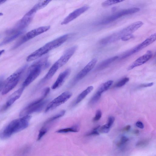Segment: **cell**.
Listing matches in <instances>:
<instances>
[{"instance_id": "obj_13", "label": "cell", "mask_w": 156, "mask_h": 156, "mask_svg": "<svg viewBox=\"0 0 156 156\" xmlns=\"http://www.w3.org/2000/svg\"><path fill=\"white\" fill-rule=\"evenodd\" d=\"M89 8L87 6H84L75 10L63 20L61 24L66 25L68 24L87 11Z\"/></svg>"}, {"instance_id": "obj_38", "label": "cell", "mask_w": 156, "mask_h": 156, "mask_svg": "<svg viewBox=\"0 0 156 156\" xmlns=\"http://www.w3.org/2000/svg\"><path fill=\"white\" fill-rule=\"evenodd\" d=\"M131 128V126L130 125H128L124 127L122 130V131L124 132H128L129 131Z\"/></svg>"}, {"instance_id": "obj_26", "label": "cell", "mask_w": 156, "mask_h": 156, "mask_svg": "<svg viewBox=\"0 0 156 156\" xmlns=\"http://www.w3.org/2000/svg\"><path fill=\"white\" fill-rule=\"evenodd\" d=\"M101 96L96 93L91 98L89 104L92 105L97 103L100 99Z\"/></svg>"}, {"instance_id": "obj_10", "label": "cell", "mask_w": 156, "mask_h": 156, "mask_svg": "<svg viewBox=\"0 0 156 156\" xmlns=\"http://www.w3.org/2000/svg\"><path fill=\"white\" fill-rule=\"evenodd\" d=\"M33 16L24 15L12 28L6 31V33L11 35L23 30L29 25L31 21Z\"/></svg>"}, {"instance_id": "obj_16", "label": "cell", "mask_w": 156, "mask_h": 156, "mask_svg": "<svg viewBox=\"0 0 156 156\" xmlns=\"http://www.w3.org/2000/svg\"><path fill=\"white\" fill-rule=\"evenodd\" d=\"M24 88L22 87L13 93L9 96L5 104L2 108V110H6L18 99L22 95Z\"/></svg>"}, {"instance_id": "obj_19", "label": "cell", "mask_w": 156, "mask_h": 156, "mask_svg": "<svg viewBox=\"0 0 156 156\" xmlns=\"http://www.w3.org/2000/svg\"><path fill=\"white\" fill-rule=\"evenodd\" d=\"M93 89V87L92 86L88 87L78 96L73 103V105H76L80 103L92 90Z\"/></svg>"}, {"instance_id": "obj_4", "label": "cell", "mask_w": 156, "mask_h": 156, "mask_svg": "<svg viewBox=\"0 0 156 156\" xmlns=\"http://www.w3.org/2000/svg\"><path fill=\"white\" fill-rule=\"evenodd\" d=\"M143 24V22L141 21L133 23L120 31L102 39L100 41L99 43L103 45L107 44L121 39L125 36L132 34Z\"/></svg>"}, {"instance_id": "obj_40", "label": "cell", "mask_w": 156, "mask_h": 156, "mask_svg": "<svg viewBox=\"0 0 156 156\" xmlns=\"http://www.w3.org/2000/svg\"><path fill=\"white\" fill-rule=\"evenodd\" d=\"M3 79H4V78H3V76H1L0 77V86L2 84V82H3Z\"/></svg>"}, {"instance_id": "obj_14", "label": "cell", "mask_w": 156, "mask_h": 156, "mask_svg": "<svg viewBox=\"0 0 156 156\" xmlns=\"http://www.w3.org/2000/svg\"><path fill=\"white\" fill-rule=\"evenodd\" d=\"M77 46H74L67 49L56 62L59 68L64 65L69 60L77 50Z\"/></svg>"}, {"instance_id": "obj_43", "label": "cell", "mask_w": 156, "mask_h": 156, "mask_svg": "<svg viewBox=\"0 0 156 156\" xmlns=\"http://www.w3.org/2000/svg\"><path fill=\"white\" fill-rule=\"evenodd\" d=\"M3 15V13L1 12H0V16H2Z\"/></svg>"}, {"instance_id": "obj_36", "label": "cell", "mask_w": 156, "mask_h": 156, "mask_svg": "<svg viewBox=\"0 0 156 156\" xmlns=\"http://www.w3.org/2000/svg\"><path fill=\"white\" fill-rule=\"evenodd\" d=\"M133 37L132 34L125 36L122 37L121 39L124 41H127L129 39L132 38Z\"/></svg>"}, {"instance_id": "obj_11", "label": "cell", "mask_w": 156, "mask_h": 156, "mask_svg": "<svg viewBox=\"0 0 156 156\" xmlns=\"http://www.w3.org/2000/svg\"><path fill=\"white\" fill-rule=\"evenodd\" d=\"M97 61L96 58L92 59L76 74L71 82L70 85L73 86L83 79L94 68Z\"/></svg>"}, {"instance_id": "obj_28", "label": "cell", "mask_w": 156, "mask_h": 156, "mask_svg": "<svg viewBox=\"0 0 156 156\" xmlns=\"http://www.w3.org/2000/svg\"><path fill=\"white\" fill-rule=\"evenodd\" d=\"M48 130L47 128L44 126L40 130L37 140L39 141L42 137L46 134Z\"/></svg>"}, {"instance_id": "obj_32", "label": "cell", "mask_w": 156, "mask_h": 156, "mask_svg": "<svg viewBox=\"0 0 156 156\" xmlns=\"http://www.w3.org/2000/svg\"><path fill=\"white\" fill-rule=\"evenodd\" d=\"M102 115V113L101 111L98 110L97 111L95 116L93 120L94 122L98 121L101 118Z\"/></svg>"}, {"instance_id": "obj_31", "label": "cell", "mask_w": 156, "mask_h": 156, "mask_svg": "<svg viewBox=\"0 0 156 156\" xmlns=\"http://www.w3.org/2000/svg\"><path fill=\"white\" fill-rule=\"evenodd\" d=\"M110 128L106 124L101 127H100L98 129V131L101 133H107L109 132Z\"/></svg>"}, {"instance_id": "obj_39", "label": "cell", "mask_w": 156, "mask_h": 156, "mask_svg": "<svg viewBox=\"0 0 156 156\" xmlns=\"http://www.w3.org/2000/svg\"><path fill=\"white\" fill-rule=\"evenodd\" d=\"M133 133L134 134H137L139 133V131L138 129H136L133 131Z\"/></svg>"}, {"instance_id": "obj_18", "label": "cell", "mask_w": 156, "mask_h": 156, "mask_svg": "<svg viewBox=\"0 0 156 156\" xmlns=\"http://www.w3.org/2000/svg\"><path fill=\"white\" fill-rule=\"evenodd\" d=\"M59 68L57 62H55L51 67L48 72L41 80V83H42L51 79Z\"/></svg>"}, {"instance_id": "obj_7", "label": "cell", "mask_w": 156, "mask_h": 156, "mask_svg": "<svg viewBox=\"0 0 156 156\" xmlns=\"http://www.w3.org/2000/svg\"><path fill=\"white\" fill-rule=\"evenodd\" d=\"M50 26H44L39 27L28 32L23 36L13 46V49L18 48L23 43L34 37L48 30Z\"/></svg>"}, {"instance_id": "obj_41", "label": "cell", "mask_w": 156, "mask_h": 156, "mask_svg": "<svg viewBox=\"0 0 156 156\" xmlns=\"http://www.w3.org/2000/svg\"><path fill=\"white\" fill-rule=\"evenodd\" d=\"M5 52V50H0V56L3 54L4 52Z\"/></svg>"}, {"instance_id": "obj_12", "label": "cell", "mask_w": 156, "mask_h": 156, "mask_svg": "<svg viewBox=\"0 0 156 156\" xmlns=\"http://www.w3.org/2000/svg\"><path fill=\"white\" fill-rule=\"evenodd\" d=\"M156 39V34H153L147 38L141 43L133 48L127 51L129 56L144 48L154 42Z\"/></svg>"}, {"instance_id": "obj_5", "label": "cell", "mask_w": 156, "mask_h": 156, "mask_svg": "<svg viewBox=\"0 0 156 156\" xmlns=\"http://www.w3.org/2000/svg\"><path fill=\"white\" fill-rule=\"evenodd\" d=\"M46 97L42 94L39 98L29 104L20 112V116L22 117L41 111L48 101V100L44 99Z\"/></svg>"}, {"instance_id": "obj_8", "label": "cell", "mask_w": 156, "mask_h": 156, "mask_svg": "<svg viewBox=\"0 0 156 156\" xmlns=\"http://www.w3.org/2000/svg\"><path fill=\"white\" fill-rule=\"evenodd\" d=\"M140 10V9L139 8L137 7H133L122 9L102 20L99 22L98 24L101 25L108 24L121 17L136 13Z\"/></svg>"}, {"instance_id": "obj_35", "label": "cell", "mask_w": 156, "mask_h": 156, "mask_svg": "<svg viewBox=\"0 0 156 156\" xmlns=\"http://www.w3.org/2000/svg\"><path fill=\"white\" fill-rule=\"evenodd\" d=\"M154 84L153 83H147L142 84L140 85L139 86V87H151Z\"/></svg>"}, {"instance_id": "obj_29", "label": "cell", "mask_w": 156, "mask_h": 156, "mask_svg": "<svg viewBox=\"0 0 156 156\" xmlns=\"http://www.w3.org/2000/svg\"><path fill=\"white\" fill-rule=\"evenodd\" d=\"M149 144V140L144 139L138 142L136 144V146L138 147H144L147 146Z\"/></svg>"}, {"instance_id": "obj_17", "label": "cell", "mask_w": 156, "mask_h": 156, "mask_svg": "<svg viewBox=\"0 0 156 156\" xmlns=\"http://www.w3.org/2000/svg\"><path fill=\"white\" fill-rule=\"evenodd\" d=\"M71 70L67 69L61 73L59 75L56 80L51 87L52 89H55L61 86L70 75Z\"/></svg>"}, {"instance_id": "obj_23", "label": "cell", "mask_w": 156, "mask_h": 156, "mask_svg": "<svg viewBox=\"0 0 156 156\" xmlns=\"http://www.w3.org/2000/svg\"><path fill=\"white\" fill-rule=\"evenodd\" d=\"M66 111L62 110L53 116L48 119L44 123V126L50 123L59 118L63 116L65 113Z\"/></svg>"}, {"instance_id": "obj_1", "label": "cell", "mask_w": 156, "mask_h": 156, "mask_svg": "<svg viewBox=\"0 0 156 156\" xmlns=\"http://www.w3.org/2000/svg\"><path fill=\"white\" fill-rule=\"evenodd\" d=\"M31 118V115H28L12 120L2 131L0 137L2 139L8 138L14 133L26 128Z\"/></svg>"}, {"instance_id": "obj_30", "label": "cell", "mask_w": 156, "mask_h": 156, "mask_svg": "<svg viewBox=\"0 0 156 156\" xmlns=\"http://www.w3.org/2000/svg\"><path fill=\"white\" fill-rule=\"evenodd\" d=\"M128 140V138L126 136H121L120 140L117 143L116 145L118 147H120L126 143Z\"/></svg>"}, {"instance_id": "obj_33", "label": "cell", "mask_w": 156, "mask_h": 156, "mask_svg": "<svg viewBox=\"0 0 156 156\" xmlns=\"http://www.w3.org/2000/svg\"><path fill=\"white\" fill-rule=\"evenodd\" d=\"M115 120V118L113 116H109L108 118V122L106 124L111 127L114 123Z\"/></svg>"}, {"instance_id": "obj_20", "label": "cell", "mask_w": 156, "mask_h": 156, "mask_svg": "<svg viewBox=\"0 0 156 156\" xmlns=\"http://www.w3.org/2000/svg\"><path fill=\"white\" fill-rule=\"evenodd\" d=\"M118 58L119 56H114L103 61L100 63L97 66L96 69L98 70H100L105 69L110 64Z\"/></svg>"}, {"instance_id": "obj_22", "label": "cell", "mask_w": 156, "mask_h": 156, "mask_svg": "<svg viewBox=\"0 0 156 156\" xmlns=\"http://www.w3.org/2000/svg\"><path fill=\"white\" fill-rule=\"evenodd\" d=\"M23 31H20L10 35V36L6 37L0 44V46L7 44L13 41L23 33Z\"/></svg>"}, {"instance_id": "obj_37", "label": "cell", "mask_w": 156, "mask_h": 156, "mask_svg": "<svg viewBox=\"0 0 156 156\" xmlns=\"http://www.w3.org/2000/svg\"><path fill=\"white\" fill-rule=\"evenodd\" d=\"M136 126L138 127L143 129L144 128V125L143 123L140 121H138L136 123Z\"/></svg>"}, {"instance_id": "obj_25", "label": "cell", "mask_w": 156, "mask_h": 156, "mask_svg": "<svg viewBox=\"0 0 156 156\" xmlns=\"http://www.w3.org/2000/svg\"><path fill=\"white\" fill-rule=\"evenodd\" d=\"M122 0H107L102 3V6L104 7H108L124 1Z\"/></svg>"}, {"instance_id": "obj_3", "label": "cell", "mask_w": 156, "mask_h": 156, "mask_svg": "<svg viewBox=\"0 0 156 156\" xmlns=\"http://www.w3.org/2000/svg\"><path fill=\"white\" fill-rule=\"evenodd\" d=\"M49 66L47 56L44 57L33 63L28 69L27 76L22 87L25 88L28 86L38 76L43 69Z\"/></svg>"}, {"instance_id": "obj_42", "label": "cell", "mask_w": 156, "mask_h": 156, "mask_svg": "<svg viewBox=\"0 0 156 156\" xmlns=\"http://www.w3.org/2000/svg\"><path fill=\"white\" fill-rule=\"evenodd\" d=\"M6 1V0H0V5H1L2 4L4 3Z\"/></svg>"}, {"instance_id": "obj_24", "label": "cell", "mask_w": 156, "mask_h": 156, "mask_svg": "<svg viewBox=\"0 0 156 156\" xmlns=\"http://www.w3.org/2000/svg\"><path fill=\"white\" fill-rule=\"evenodd\" d=\"M79 130V126L76 125L71 127L59 129L56 132L58 133H65L68 132H77Z\"/></svg>"}, {"instance_id": "obj_9", "label": "cell", "mask_w": 156, "mask_h": 156, "mask_svg": "<svg viewBox=\"0 0 156 156\" xmlns=\"http://www.w3.org/2000/svg\"><path fill=\"white\" fill-rule=\"evenodd\" d=\"M72 95V93L69 91L63 92L48 103L45 110V112L51 111L64 103L71 97Z\"/></svg>"}, {"instance_id": "obj_27", "label": "cell", "mask_w": 156, "mask_h": 156, "mask_svg": "<svg viewBox=\"0 0 156 156\" xmlns=\"http://www.w3.org/2000/svg\"><path fill=\"white\" fill-rule=\"evenodd\" d=\"M129 80V78L125 77L117 83L115 85V87H122L128 82Z\"/></svg>"}, {"instance_id": "obj_2", "label": "cell", "mask_w": 156, "mask_h": 156, "mask_svg": "<svg viewBox=\"0 0 156 156\" xmlns=\"http://www.w3.org/2000/svg\"><path fill=\"white\" fill-rule=\"evenodd\" d=\"M69 35L64 34L47 43L27 56L26 60L30 62L44 55L50 51L60 46L68 39Z\"/></svg>"}, {"instance_id": "obj_21", "label": "cell", "mask_w": 156, "mask_h": 156, "mask_svg": "<svg viewBox=\"0 0 156 156\" xmlns=\"http://www.w3.org/2000/svg\"><path fill=\"white\" fill-rule=\"evenodd\" d=\"M113 83L112 80L108 81L102 84L99 87L96 93L101 95L102 94L108 90Z\"/></svg>"}, {"instance_id": "obj_6", "label": "cell", "mask_w": 156, "mask_h": 156, "mask_svg": "<svg viewBox=\"0 0 156 156\" xmlns=\"http://www.w3.org/2000/svg\"><path fill=\"white\" fill-rule=\"evenodd\" d=\"M27 67V65L24 66L7 78L2 92V95L8 93L16 86L19 81L20 76Z\"/></svg>"}, {"instance_id": "obj_34", "label": "cell", "mask_w": 156, "mask_h": 156, "mask_svg": "<svg viewBox=\"0 0 156 156\" xmlns=\"http://www.w3.org/2000/svg\"><path fill=\"white\" fill-rule=\"evenodd\" d=\"M99 135V133L97 130H95L93 129L91 131L87 134L86 136H97Z\"/></svg>"}, {"instance_id": "obj_15", "label": "cell", "mask_w": 156, "mask_h": 156, "mask_svg": "<svg viewBox=\"0 0 156 156\" xmlns=\"http://www.w3.org/2000/svg\"><path fill=\"white\" fill-rule=\"evenodd\" d=\"M152 51L150 50L148 51L145 54L139 57L131 64L128 68V70H131L144 64L152 58Z\"/></svg>"}]
</instances>
